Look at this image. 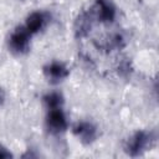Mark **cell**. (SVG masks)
Listing matches in <instances>:
<instances>
[{"instance_id": "cell-1", "label": "cell", "mask_w": 159, "mask_h": 159, "mask_svg": "<svg viewBox=\"0 0 159 159\" xmlns=\"http://www.w3.org/2000/svg\"><path fill=\"white\" fill-rule=\"evenodd\" d=\"M157 134L153 130L138 129L133 132L123 144V150L129 157H140L155 144Z\"/></svg>"}, {"instance_id": "cell-2", "label": "cell", "mask_w": 159, "mask_h": 159, "mask_svg": "<svg viewBox=\"0 0 159 159\" xmlns=\"http://www.w3.org/2000/svg\"><path fill=\"white\" fill-rule=\"evenodd\" d=\"M96 26L112 25L118 16V10L112 0H93L86 9Z\"/></svg>"}, {"instance_id": "cell-3", "label": "cell", "mask_w": 159, "mask_h": 159, "mask_svg": "<svg viewBox=\"0 0 159 159\" xmlns=\"http://www.w3.org/2000/svg\"><path fill=\"white\" fill-rule=\"evenodd\" d=\"M32 35L25 29L24 25L16 26L7 37L9 51L16 56H21L29 52Z\"/></svg>"}, {"instance_id": "cell-4", "label": "cell", "mask_w": 159, "mask_h": 159, "mask_svg": "<svg viewBox=\"0 0 159 159\" xmlns=\"http://www.w3.org/2000/svg\"><path fill=\"white\" fill-rule=\"evenodd\" d=\"M46 128L51 134H60L66 132L68 128L67 116L63 111V107L47 108L46 109Z\"/></svg>"}, {"instance_id": "cell-5", "label": "cell", "mask_w": 159, "mask_h": 159, "mask_svg": "<svg viewBox=\"0 0 159 159\" xmlns=\"http://www.w3.org/2000/svg\"><path fill=\"white\" fill-rule=\"evenodd\" d=\"M72 133L73 135L84 145H89L93 142H96L98 137V129L97 127L88 120H78L72 125Z\"/></svg>"}, {"instance_id": "cell-6", "label": "cell", "mask_w": 159, "mask_h": 159, "mask_svg": "<svg viewBox=\"0 0 159 159\" xmlns=\"http://www.w3.org/2000/svg\"><path fill=\"white\" fill-rule=\"evenodd\" d=\"M42 72H43V76L46 77V80L52 84H57V83L65 81L70 75L68 67L63 62L57 61V60H53V61L46 63L42 68Z\"/></svg>"}, {"instance_id": "cell-7", "label": "cell", "mask_w": 159, "mask_h": 159, "mask_svg": "<svg viewBox=\"0 0 159 159\" xmlns=\"http://www.w3.org/2000/svg\"><path fill=\"white\" fill-rule=\"evenodd\" d=\"M48 20H50V15L46 11L36 10V11L30 12L26 16L25 22L22 25L32 36H35L36 34H39L46 27V25L48 24Z\"/></svg>"}, {"instance_id": "cell-8", "label": "cell", "mask_w": 159, "mask_h": 159, "mask_svg": "<svg viewBox=\"0 0 159 159\" xmlns=\"http://www.w3.org/2000/svg\"><path fill=\"white\" fill-rule=\"evenodd\" d=\"M43 103L46 109L47 108H57V107H63L65 103V98L62 96V93L57 92V91H51L48 93H46L43 96Z\"/></svg>"}, {"instance_id": "cell-9", "label": "cell", "mask_w": 159, "mask_h": 159, "mask_svg": "<svg viewBox=\"0 0 159 159\" xmlns=\"http://www.w3.org/2000/svg\"><path fill=\"white\" fill-rule=\"evenodd\" d=\"M12 153L10 152V149H7L2 143H0V159H9L12 158Z\"/></svg>"}, {"instance_id": "cell-10", "label": "cell", "mask_w": 159, "mask_h": 159, "mask_svg": "<svg viewBox=\"0 0 159 159\" xmlns=\"http://www.w3.org/2000/svg\"><path fill=\"white\" fill-rule=\"evenodd\" d=\"M5 99H6V94H5V91L4 88L0 87V108L2 107V104L5 103Z\"/></svg>"}]
</instances>
